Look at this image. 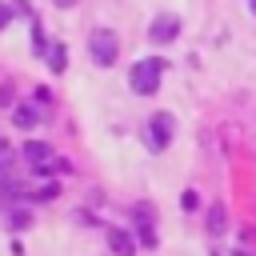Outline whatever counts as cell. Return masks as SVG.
<instances>
[{
  "mask_svg": "<svg viewBox=\"0 0 256 256\" xmlns=\"http://www.w3.org/2000/svg\"><path fill=\"white\" fill-rule=\"evenodd\" d=\"M168 72V64L160 60V56H148V60H136L132 64V92H140V96H152L156 88H160V76Z\"/></svg>",
  "mask_w": 256,
  "mask_h": 256,
  "instance_id": "1",
  "label": "cell"
},
{
  "mask_svg": "<svg viewBox=\"0 0 256 256\" xmlns=\"http://www.w3.org/2000/svg\"><path fill=\"white\" fill-rule=\"evenodd\" d=\"M88 56H92V64L112 68V64H116V56H120V40H116V32L96 28V32L88 36Z\"/></svg>",
  "mask_w": 256,
  "mask_h": 256,
  "instance_id": "2",
  "label": "cell"
},
{
  "mask_svg": "<svg viewBox=\"0 0 256 256\" xmlns=\"http://www.w3.org/2000/svg\"><path fill=\"white\" fill-rule=\"evenodd\" d=\"M172 136H176V120H172V112H156L152 124H148V144L160 152V148L172 144Z\"/></svg>",
  "mask_w": 256,
  "mask_h": 256,
  "instance_id": "3",
  "label": "cell"
},
{
  "mask_svg": "<svg viewBox=\"0 0 256 256\" xmlns=\"http://www.w3.org/2000/svg\"><path fill=\"white\" fill-rule=\"evenodd\" d=\"M176 32H180V20H176V16H160V20H152V28H148L152 44H168V40H176Z\"/></svg>",
  "mask_w": 256,
  "mask_h": 256,
  "instance_id": "4",
  "label": "cell"
},
{
  "mask_svg": "<svg viewBox=\"0 0 256 256\" xmlns=\"http://www.w3.org/2000/svg\"><path fill=\"white\" fill-rule=\"evenodd\" d=\"M24 160H28L32 168L48 164V160H52V144H44V140H28V144H24Z\"/></svg>",
  "mask_w": 256,
  "mask_h": 256,
  "instance_id": "5",
  "label": "cell"
},
{
  "mask_svg": "<svg viewBox=\"0 0 256 256\" xmlns=\"http://www.w3.org/2000/svg\"><path fill=\"white\" fill-rule=\"evenodd\" d=\"M44 120V112L36 108V104H16V112H12V124L16 128H32V124H40Z\"/></svg>",
  "mask_w": 256,
  "mask_h": 256,
  "instance_id": "6",
  "label": "cell"
},
{
  "mask_svg": "<svg viewBox=\"0 0 256 256\" xmlns=\"http://www.w3.org/2000/svg\"><path fill=\"white\" fill-rule=\"evenodd\" d=\"M28 36H32V52H36V56H48V36H44L40 16H32V20H28Z\"/></svg>",
  "mask_w": 256,
  "mask_h": 256,
  "instance_id": "7",
  "label": "cell"
},
{
  "mask_svg": "<svg viewBox=\"0 0 256 256\" xmlns=\"http://www.w3.org/2000/svg\"><path fill=\"white\" fill-rule=\"evenodd\" d=\"M224 228H228L224 204H208V232H212V236H224Z\"/></svg>",
  "mask_w": 256,
  "mask_h": 256,
  "instance_id": "8",
  "label": "cell"
},
{
  "mask_svg": "<svg viewBox=\"0 0 256 256\" xmlns=\"http://www.w3.org/2000/svg\"><path fill=\"white\" fill-rule=\"evenodd\" d=\"M108 244H112V252H120V256H132V252H136L132 236H128V232H120V228H112V232H108Z\"/></svg>",
  "mask_w": 256,
  "mask_h": 256,
  "instance_id": "9",
  "label": "cell"
},
{
  "mask_svg": "<svg viewBox=\"0 0 256 256\" xmlns=\"http://www.w3.org/2000/svg\"><path fill=\"white\" fill-rule=\"evenodd\" d=\"M48 68L52 72H64L68 68V48L64 44H48Z\"/></svg>",
  "mask_w": 256,
  "mask_h": 256,
  "instance_id": "10",
  "label": "cell"
},
{
  "mask_svg": "<svg viewBox=\"0 0 256 256\" xmlns=\"http://www.w3.org/2000/svg\"><path fill=\"white\" fill-rule=\"evenodd\" d=\"M28 224H32V212L28 208H12L8 212V228H28Z\"/></svg>",
  "mask_w": 256,
  "mask_h": 256,
  "instance_id": "11",
  "label": "cell"
},
{
  "mask_svg": "<svg viewBox=\"0 0 256 256\" xmlns=\"http://www.w3.org/2000/svg\"><path fill=\"white\" fill-rule=\"evenodd\" d=\"M136 236H140V244L144 248H156L160 240H156V232H152V224H136Z\"/></svg>",
  "mask_w": 256,
  "mask_h": 256,
  "instance_id": "12",
  "label": "cell"
},
{
  "mask_svg": "<svg viewBox=\"0 0 256 256\" xmlns=\"http://www.w3.org/2000/svg\"><path fill=\"white\" fill-rule=\"evenodd\" d=\"M180 208H184V212H196V208H200V192H196V188H188V192L180 196Z\"/></svg>",
  "mask_w": 256,
  "mask_h": 256,
  "instance_id": "13",
  "label": "cell"
},
{
  "mask_svg": "<svg viewBox=\"0 0 256 256\" xmlns=\"http://www.w3.org/2000/svg\"><path fill=\"white\" fill-rule=\"evenodd\" d=\"M12 164V148H8V140H0V168H8Z\"/></svg>",
  "mask_w": 256,
  "mask_h": 256,
  "instance_id": "14",
  "label": "cell"
},
{
  "mask_svg": "<svg viewBox=\"0 0 256 256\" xmlns=\"http://www.w3.org/2000/svg\"><path fill=\"white\" fill-rule=\"evenodd\" d=\"M8 20H12V4H0V28H8Z\"/></svg>",
  "mask_w": 256,
  "mask_h": 256,
  "instance_id": "15",
  "label": "cell"
},
{
  "mask_svg": "<svg viewBox=\"0 0 256 256\" xmlns=\"http://www.w3.org/2000/svg\"><path fill=\"white\" fill-rule=\"evenodd\" d=\"M52 4H60V8H72V4H76V0H52Z\"/></svg>",
  "mask_w": 256,
  "mask_h": 256,
  "instance_id": "16",
  "label": "cell"
},
{
  "mask_svg": "<svg viewBox=\"0 0 256 256\" xmlns=\"http://www.w3.org/2000/svg\"><path fill=\"white\" fill-rule=\"evenodd\" d=\"M232 256H252V252H232Z\"/></svg>",
  "mask_w": 256,
  "mask_h": 256,
  "instance_id": "17",
  "label": "cell"
},
{
  "mask_svg": "<svg viewBox=\"0 0 256 256\" xmlns=\"http://www.w3.org/2000/svg\"><path fill=\"white\" fill-rule=\"evenodd\" d=\"M252 12H256V0H252Z\"/></svg>",
  "mask_w": 256,
  "mask_h": 256,
  "instance_id": "18",
  "label": "cell"
}]
</instances>
